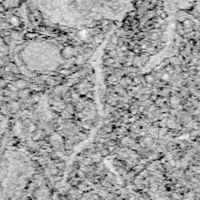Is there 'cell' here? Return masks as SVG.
Masks as SVG:
<instances>
[{"instance_id": "6da1fadb", "label": "cell", "mask_w": 200, "mask_h": 200, "mask_svg": "<svg viewBox=\"0 0 200 200\" xmlns=\"http://www.w3.org/2000/svg\"><path fill=\"white\" fill-rule=\"evenodd\" d=\"M130 0H53V2H60V3H71V2H82V3H95V2H113V3H125Z\"/></svg>"}]
</instances>
